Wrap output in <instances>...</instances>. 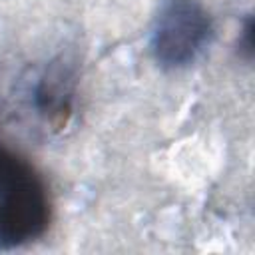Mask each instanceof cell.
I'll return each instance as SVG.
<instances>
[{
	"label": "cell",
	"instance_id": "1",
	"mask_svg": "<svg viewBox=\"0 0 255 255\" xmlns=\"http://www.w3.org/2000/svg\"><path fill=\"white\" fill-rule=\"evenodd\" d=\"M52 221L42 173L18 151L0 145V249L40 239Z\"/></svg>",
	"mask_w": 255,
	"mask_h": 255
},
{
	"label": "cell",
	"instance_id": "2",
	"mask_svg": "<svg viewBox=\"0 0 255 255\" xmlns=\"http://www.w3.org/2000/svg\"><path fill=\"white\" fill-rule=\"evenodd\" d=\"M215 34L201 0H159L149 28V52L161 70H183L197 62Z\"/></svg>",
	"mask_w": 255,
	"mask_h": 255
},
{
	"label": "cell",
	"instance_id": "3",
	"mask_svg": "<svg viewBox=\"0 0 255 255\" xmlns=\"http://www.w3.org/2000/svg\"><path fill=\"white\" fill-rule=\"evenodd\" d=\"M74 88H76V76L74 70L66 62H52L46 72L38 78L32 98L34 108L40 116L48 120L54 128H64L70 114H72V102H74Z\"/></svg>",
	"mask_w": 255,
	"mask_h": 255
},
{
	"label": "cell",
	"instance_id": "4",
	"mask_svg": "<svg viewBox=\"0 0 255 255\" xmlns=\"http://www.w3.org/2000/svg\"><path fill=\"white\" fill-rule=\"evenodd\" d=\"M253 30V20L251 18H247L245 20V28L241 30V40H239V52L243 54V58L245 60H249L251 58V52H253V48H251V32Z\"/></svg>",
	"mask_w": 255,
	"mask_h": 255
}]
</instances>
